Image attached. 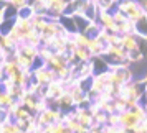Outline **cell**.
<instances>
[{
	"label": "cell",
	"mask_w": 147,
	"mask_h": 133,
	"mask_svg": "<svg viewBox=\"0 0 147 133\" xmlns=\"http://www.w3.org/2000/svg\"><path fill=\"white\" fill-rule=\"evenodd\" d=\"M116 8L119 12H122L131 21H137L146 15V12L142 10V7H140L136 0H119L116 3Z\"/></svg>",
	"instance_id": "cell-1"
},
{
	"label": "cell",
	"mask_w": 147,
	"mask_h": 133,
	"mask_svg": "<svg viewBox=\"0 0 147 133\" xmlns=\"http://www.w3.org/2000/svg\"><path fill=\"white\" fill-rule=\"evenodd\" d=\"M106 43L102 40H99L98 36L96 38H89V43H88V49H89V53H91V56H102V53H104V49H106Z\"/></svg>",
	"instance_id": "cell-2"
},
{
	"label": "cell",
	"mask_w": 147,
	"mask_h": 133,
	"mask_svg": "<svg viewBox=\"0 0 147 133\" xmlns=\"http://www.w3.org/2000/svg\"><path fill=\"white\" fill-rule=\"evenodd\" d=\"M121 46L124 48L126 51L137 49V35H136V33L121 35Z\"/></svg>",
	"instance_id": "cell-3"
},
{
	"label": "cell",
	"mask_w": 147,
	"mask_h": 133,
	"mask_svg": "<svg viewBox=\"0 0 147 133\" xmlns=\"http://www.w3.org/2000/svg\"><path fill=\"white\" fill-rule=\"evenodd\" d=\"M134 30H136V35L147 36V15H144L140 20L134 21Z\"/></svg>",
	"instance_id": "cell-4"
},
{
	"label": "cell",
	"mask_w": 147,
	"mask_h": 133,
	"mask_svg": "<svg viewBox=\"0 0 147 133\" xmlns=\"http://www.w3.org/2000/svg\"><path fill=\"white\" fill-rule=\"evenodd\" d=\"M33 15H35V12H33V8L30 7V5L17 8V18H18V20H32Z\"/></svg>",
	"instance_id": "cell-5"
},
{
	"label": "cell",
	"mask_w": 147,
	"mask_h": 133,
	"mask_svg": "<svg viewBox=\"0 0 147 133\" xmlns=\"http://www.w3.org/2000/svg\"><path fill=\"white\" fill-rule=\"evenodd\" d=\"M144 54L140 53L139 49H132V51H127V61H129V64H136V63H140V61H144Z\"/></svg>",
	"instance_id": "cell-6"
},
{
	"label": "cell",
	"mask_w": 147,
	"mask_h": 133,
	"mask_svg": "<svg viewBox=\"0 0 147 133\" xmlns=\"http://www.w3.org/2000/svg\"><path fill=\"white\" fill-rule=\"evenodd\" d=\"M137 49L147 58V36H139L137 35Z\"/></svg>",
	"instance_id": "cell-7"
},
{
	"label": "cell",
	"mask_w": 147,
	"mask_h": 133,
	"mask_svg": "<svg viewBox=\"0 0 147 133\" xmlns=\"http://www.w3.org/2000/svg\"><path fill=\"white\" fill-rule=\"evenodd\" d=\"M28 2H30V0H8L7 3H10V5H12V7H15V8H20V7L28 5Z\"/></svg>",
	"instance_id": "cell-8"
},
{
	"label": "cell",
	"mask_w": 147,
	"mask_h": 133,
	"mask_svg": "<svg viewBox=\"0 0 147 133\" xmlns=\"http://www.w3.org/2000/svg\"><path fill=\"white\" fill-rule=\"evenodd\" d=\"M5 58H7V53H5V51H3V49L0 48V63H2V61L5 59Z\"/></svg>",
	"instance_id": "cell-9"
},
{
	"label": "cell",
	"mask_w": 147,
	"mask_h": 133,
	"mask_svg": "<svg viewBox=\"0 0 147 133\" xmlns=\"http://www.w3.org/2000/svg\"><path fill=\"white\" fill-rule=\"evenodd\" d=\"M146 15H147V10H146Z\"/></svg>",
	"instance_id": "cell-10"
}]
</instances>
